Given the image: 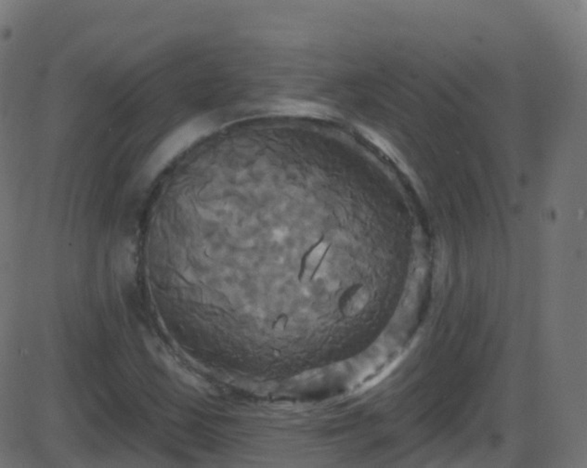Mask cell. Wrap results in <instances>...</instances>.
<instances>
[{
    "label": "cell",
    "mask_w": 587,
    "mask_h": 468,
    "mask_svg": "<svg viewBox=\"0 0 587 468\" xmlns=\"http://www.w3.org/2000/svg\"><path fill=\"white\" fill-rule=\"evenodd\" d=\"M203 132L201 130H188L183 132L181 134L176 136L164 144L159 149V152L154 156L153 164H152V170L153 171L159 170L163 165L167 164L168 161L178 154L181 150L186 148L189 144L194 143L197 138L202 135Z\"/></svg>",
    "instance_id": "obj_2"
},
{
    "label": "cell",
    "mask_w": 587,
    "mask_h": 468,
    "mask_svg": "<svg viewBox=\"0 0 587 468\" xmlns=\"http://www.w3.org/2000/svg\"><path fill=\"white\" fill-rule=\"evenodd\" d=\"M271 113L279 116H300L326 117L332 116L333 111L319 103L301 100H279L271 107Z\"/></svg>",
    "instance_id": "obj_1"
},
{
    "label": "cell",
    "mask_w": 587,
    "mask_h": 468,
    "mask_svg": "<svg viewBox=\"0 0 587 468\" xmlns=\"http://www.w3.org/2000/svg\"><path fill=\"white\" fill-rule=\"evenodd\" d=\"M366 294L363 292V291H360V292L356 294L350 303V314H357L358 312H360V310L363 309L364 304L366 303Z\"/></svg>",
    "instance_id": "obj_4"
},
{
    "label": "cell",
    "mask_w": 587,
    "mask_h": 468,
    "mask_svg": "<svg viewBox=\"0 0 587 468\" xmlns=\"http://www.w3.org/2000/svg\"><path fill=\"white\" fill-rule=\"evenodd\" d=\"M326 249L327 247H326L325 244H320L312 250L311 254L309 255V257L306 260L304 278L309 279L314 276L315 271H316L318 266H319L320 261L323 260V255L325 254Z\"/></svg>",
    "instance_id": "obj_3"
}]
</instances>
